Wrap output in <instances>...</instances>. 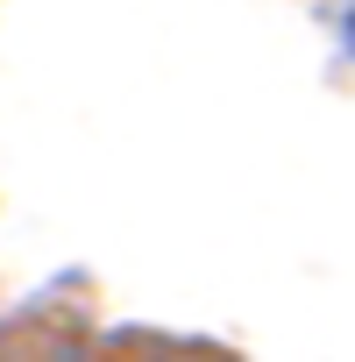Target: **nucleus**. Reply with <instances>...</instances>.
<instances>
[]
</instances>
